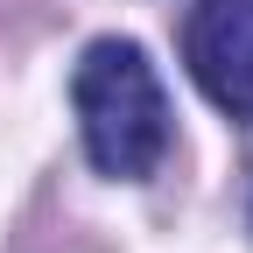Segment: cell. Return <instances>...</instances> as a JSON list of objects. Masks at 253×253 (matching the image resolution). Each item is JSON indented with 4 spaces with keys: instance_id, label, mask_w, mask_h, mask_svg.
Here are the masks:
<instances>
[{
    "instance_id": "obj_2",
    "label": "cell",
    "mask_w": 253,
    "mask_h": 253,
    "mask_svg": "<svg viewBox=\"0 0 253 253\" xmlns=\"http://www.w3.org/2000/svg\"><path fill=\"white\" fill-rule=\"evenodd\" d=\"M183 63L218 113L253 120V0H197L183 21Z\"/></svg>"
},
{
    "instance_id": "obj_1",
    "label": "cell",
    "mask_w": 253,
    "mask_h": 253,
    "mask_svg": "<svg viewBox=\"0 0 253 253\" xmlns=\"http://www.w3.org/2000/svg\"><path fill=\"white\" fill-rule=\"evenodd\" d=\"M71 106H78V134H84V155H91L99 176L141 183V176L162 169V155H169V91H162L141 42L99 36L71 71Z\"/></svg>"
}]
</instances>
